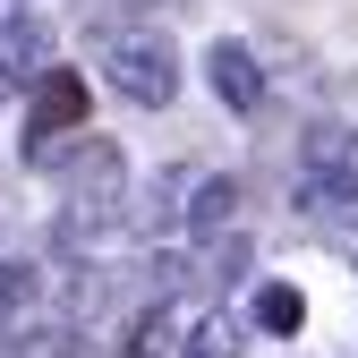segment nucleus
<instances>
[{
	"label": "nucleus",
	"mask_w": 358,
	"mask_h": 358,
	"mask_svg": "<svg viewBox=\"0 0 358 358\" xmlns=\"http://www.w3.org/2000/svg\"><path fill=\"white\" fill-rule=\"evenodd\" d=\"M94 69L111 77V94L145 103V111H162V103L179 94V43H171V34H162L154 17L103 26V34H94Z\"/></svg>",
	"instance_id": "f257e3e1"
},
{
	"label": "nucleus",
	"mask_w": 358,
	"mask_h": 358,
	"mask_svg": "<svg viewBox=\"0 0 358 358\" xmlns=\"http://www.w3.org/2000/svg\"><path fill=\"white\" fill-rule=\"evenodd\" d=\"M85 137H94V120H85V69H43L34 77V94H26V154L34 162H60L77 154Z\"/></svg>",
	"instance_id": "f03ea898"
},
{
	"label": "nucleus",
	"mask_w": 358,
	"mask_h": 358,
	"mask_svg": "<svg viewBox=\"0 0 358 358\" xmlns=\"http://www.w3.org/2000/svg\"><path fill=\"white\" fill-rule=\"evenodd\" d=\"M205 85H213L231 111H264V60H256V43L222 34L213 52H205Z\"/></svg>",
	"instance_id": "7ed1b4c3"
}]
</instances>
